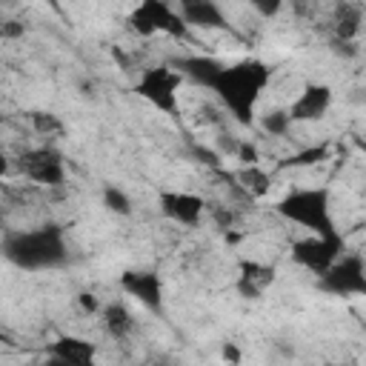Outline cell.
<instances>
[{
    "mask_svg": "<svg viewBox=\"0 0 366 366\" xmlns=\"http://www.w3.org/2000/svg\"><path fill=\"white\" fill-rule=\"evenodd\" d=\"M269 83H272V66L260 57H243L234 63H223L209 92L240 126H252L257 103Z\"/></svg>",
    "mask_w": 366,
    "mask_h": 366,
    "instance_id": "obj_1",
    "label": "cell"
},
{
    "mask_svg": "<svg viewBox=\"0 0 366 366\" xmlns=\"http://www.w3.org/2000/svg\"><path fill=\"white\" fill-rule=\"evenodd\" d=\"M0 252L11 266L26 269V272L57 269L69 260L66 234L57 223H43L26 232H9L0 243Z\"/></svg>",
    "mask_w": 366,
    "mask_h": 366,
    "instance_id": "obj_2",
    "label": "cell"
},
{
    "mask_svg": "<svg viewBox=\"0 0 366 366\" xmlns=\"http://www.w3.org/2000/svg\"><path fill=\"white\" fill-rule=\"evenodd\" d=\"M274 212L306 229L309 234H332L337 232L335 217H332V192L326 186H300V189H289L277 203Z\"/></svg>",
    "mask_w": 366,
    "mask_h": 366,
    "instance_id": "obj_3",
    "label": "cell"
},
{
    "mask_svg": "<svg viewBox=\"0 0 366 366\" xmlns=\"http://www.w3.org/2000/svg\"><path fill=\"white\" fill-rule=\"evenodd\" d=\"M180 86H183V77L174 66H149L137 74L134 80V92L137 97H143L146 103H152L157 112L163 114H177V106H180Z\"/></svg>",
    "mask_w": 366,
    "mask_h": 366,
    "instance_id": "obj_4",
    "label": "cell"
},
{
    "mask_svg": "<svg viewBox=\"0 0 366 366\" xmlns=\"http://www.w3.org/2000/svg\"><path fill=\"white\" fill-rule=\"evenodd\" d=\"M346 252V240L340 232H332V234H306V237H297L292 246H289V257L312 272V274H323L340 254Z\"/></svg>",
    "mask_w": 366,
    "mask_h": 366,
    "instance_id": "obj_5",
    "label": "cell"
},
{
    "mask_svg": "<svg viewBox=\"0 0 366 366\" xmlns=\"http://www.w3.org/2000/svg\"><path fill=\"white\" fill-rule=\"evenodd\" d=\"M320 292L335 295V297H349V295H366V263L357 252H343L320 277H317Z\"/></svg>",
    "mask_w": 366,
    "mask_h": 366,
    "instance_id": "obj_6",
    "label": "cell"
},
{
    "mask_svg": "<svg viewBox=\"0 0 366 366\" xmlns=\"http://www.w3.org/2000/svg\"><path fill=\"white\" fill-rule=\"evenodd\" d=\"M129 26L140 34V37H154V34H169V37H186V26L180 20V14L163 3V0H143L132 9L129 14Z\"/></svg>",
    "mask_w": 366,
    "mask_h": 366,
    "instance_id": "obj_7",
    "label": "cell"
},
{
    "mask_svg": "<svg viewBox=\"0 0 366 366\" xmlns=\"http://www.w3.org/2000/svg\"><path fill=\"white\" fill-rule=\"evenodd\" d=\"M157 206L163 217H169L177 226H197L206 214V200L194 192H180V189H163L157 194Z\"/></svg>",
    "mask_w": 366,
    "mask_h": 366,
    "instance_id": "obj_8",
    "label": "cell"
},
{
    "mask_svg": "<svg viewBox=\"0 0 366 366\" xmlns=\"http://www.w3.org/2000/svg\"><path fill=\"white\" fill-rule=\"evenodd\" d=\"M20 169L31 183H40V186H63L66 183V166H63L60 152L46 149V146L26 152L20 157Z\"/></svg>",
    "mask_w": 366,
    "mask_h": 366,
    "instance_id": "obj_9",
    "label": "cell"
},
{
    "mask_svg": "<svg viewBox=\"0 0 366 366\" xmlns=\"http://www.w3.org/2000/svg\"><path fill=\"white\" fill-rule=\"evenodd\" d=\"M120 289L149 312L163 309V277L154 269H126L120 274Z\"/></svg>",
    "mask_w": 366,
    "mask_h": 366,
    "instance_id": "obj_10",
    "label": "cell"
},
{
    "mask_svg": "<svg viewBox=\"0 0 366 366\" xmlns=\"http://www.w3.org/2000/svg\"><path fill=\"white\" fill-rule=\"evenodd\" d=\"M332 86L326 83H306L303 92L295 97V103L286 109L289 120L292 123H312V120H320L329 109H332Z\"/></svg>",
    "mask_w": 366,
    "mask_h": 366,
    "instance_id": "obj_11",
    "label": "cell"
},
{
    "mask_svg": "<svg viewBox=\"0 0 366 366\" xmlns=\"http://www.w3.org/2000/svg\"><path fill=\"white\" fill-rule=\"evenodd\" d=\"M272 280H274V269H272L269 263L249 260V257L237 263V280H234V286H237L240 297L257 300V297L272 286Z\"/></svg>",
    "mask_w": 366,
    "mask_h": 366,
    "instance_id": "obj_12",
    "label": "cell"
},
{
    "mask_svg": "<svg viewBox=\"0 0 366 366\" xmlns=\"http://www.w3.org/2000/svg\"><path fill=\"white\" fill-rule=\"evenodd\" d=\"M49 355L60 357L63 363L69 366H94V357H97V346L89 340V337H80V335H60Z\"/></svg>",
    "mask_w": 366,
    "mask_h": 366,
    "instance_id": "obj_13",
    "label": "cell"
},
{
    "mask_svg": "<svg viewBox=\"0 0 366 366\" xmlns=\"http://www.w3.org/2000/svg\"><path fill=\"white\" fill-rule=\"evenodd\" d=\"M177 14H180L186 29L189 26L192 29H223L226 26L223 9L217 3H212V0H183Z\"/></svg>",
    "mask_w": 366,
    "mask_h": 366,
    "instance_id": "obj_14",
    "label": "cell"
},
{
    "mask_svg": "<svg viewBox=\"0 0 366 366\" xmlns=\"http://www.w3.org/2000/svg\"><path fill=\"white\" fill-rule=\"evenodd\" d=\"M220 66H223V60H217V57L192 54V57H183L174 69L180 71V77H183V80H192V83H197V86L209 89V86H212V80H214V74L220 71Z\"/></svg>",
    "mask_w": 366,
    "mask_h": 366,
    "instance_id": "obj_15",
    "label": "cell"
},
{
    "mask_svg": "<svg viewBox=\"0 0 366 366\" xmlns=\"http://www.w3.org/2000/svg\"><path fill=\"white\" fill-rule=\"evenodd\" d=\"M100 326H103V332L109 335V337H114V340H123L132 329H134V320H132V312L123 306V303H106L103 309H100Z\"/></svg>",
    "mask_w": 366,
    "mask_h": 366,
    "instance_id": "obj_16",
    "label": "cell"
},
{
    "mask_svg": "<svg viewBox=\"0 0 366 366\" xmlns=\"http://www.w3.org/2000/svg\"><path fill=\"white\" fill-rule=\"evenodd\" d=\"M329 143H312V146H303V149H297L295 154H289L286 160H280V166L277 169H309V166H315V163H323V160H329Z\"/></svg>",
    "mask_w": 366,
    "mask_h": 366,
    "instance_id": "obj_17",
    "label": "cell"
},
{
    "mask_svg": "<svg viewBox=\"0 0 366 366\" xmlns=\"http://www.w3.org/2000/svg\"><path fill=\"white\" fill-rule=\"evenodd\" d=\"M234 180L252 194V197H263L269 189H272V174L263 172L260 166H240L234 172Z\"/></svg>",
    "mask_w": 366,
    "mask_h": 366,
    "instance_id": "obj_18",
    "label": "cell"
},
{
    "mask_svg": "<svg viewBox=\"0 0 366 366\" xmlns=\"http://www.w3.org/2000/svg\"><path fill=\"white\" fill-rule=\"evenodd\" d=\"M100 200H103V206L112 212V214H120V217H129L132 214V197L120 189V186H103V192H100Z\"/></svg>",
    "mask_w": 366,
    "mask_h": 366,
    "instance_id": "obj_19",
    "label": "cell"
},
{
    "mask_svg": "<svg viewBox=\"0 0 366 366\" xmlns=\"http://www.w3.org/2000/svg\"><path fill=\"white\" fill-rule=\"evenodd\" d=\"M31 117V129L37 132V134H43V137H57V134H63V120L54 114V112H31L29 114Z\"/></svg>",
    "mask_w": 366,
    "mask_h": 366,
    "instance_id": "obj_20",
    "label": "cell"
},
{
    "mask_svg": "<svg viewBox=\"0 0 366 366\" xmlns=\"http://www.w3.org/2000/svg\"><path fill=\"white\" fill-rule=\"evenodd\" d=\"M260 129H263L266 134H272V137H283V134H289L292 120H289L286 109H272V112H266V114L260 117Z\"/></svg>",
    "mask_w": 366,
    "mask_h": 366,
    "instance_id": "obj_21",
    "label": "cell"
},
{
    "mask_svg": "<svg viewBox=\"0 0 366 366\" xmlns=\"http://www.w3.org/2000/svg\"><path fill=\"white\" fill-rule=\"evenodd\" d=\"M232 154L240 160V166H260V152L252 140H237Z\"/></svg>",
    "mask_w": 366,
    "mask_h": 366,
    "instance_id": "obj_22",
    "label": "cell"
},
{
    "mask_svg": "<svg viewBox=\"0 0 366 366\" xmlns=\"http://www.w3.org/2000/svg\"><path fill=\"white\" fill-rule=\"evenodd\" d=\"M77 306H80L86 315H100V309H103V303H100L97 295H92V292H80V295H77Z\"/></svg>",
    "mask_w": 366,
    "mask_h": 366,
    "instance_id": "obj_23",
    "label": "cell"
},
{
    "mask_svg": "<svg viewBox=\"0 0 366 366\" xmlns=\"http://www.w3.org/2000/svg\"><path fill=\"white\" fill-rule=\"evenodd\" d=\"M220 357H223L229 366H240L243 352H240V346H237V343H223V346H220Z\"/></svg>",
    "mask_w": 366,
    "mask_h": 366,
    "instance_id": "obj_24",
    "label": "cell"
},
{
    "mask_svg": "<svg viewBox=\"0 0 366 366\" xmlns=\"http://www.w3.org/2000/svg\"><path fill=\"white\" fill-rule=\"evenodd\" d=\"M23 31H26L23 23H17V20H0V37H6V40L23 37Z\"/></svg>",
    "mask_w": 366,
    "mask_h": 366,
    "instance_id": "obj_25",
    "label": "cell"
},
{
    "mask_svg": "<svg viewBox=\"0 0 366 366\" xmlns=\"http://www.w3.org/2000/svg\"><path fill=\"white\" fill-rule=\"evenodd\" d=\"M254 11H260L263 17H274L277 11H280V3L274 0V3H254Z\"/></svg>",
    "mask_w": 366,
    "mask_h": 366,
    "instance_id": "obj_26",
    "label": "cell"
},
{
    "mask_svg": "<svg viewBox=\"0 0 366 366\" xmlns=\"http://www.w3.org/2000/svg\"><path fill=\"white\" fill-rule=\"evenodd\" d=\"M31 366H69V363H63L60 357H54V355H49L46 360H37V363H31Z\"/></svg>",
    "mask_w": 366,
    "mask_h": 366,
    "instance_id": "obj_27",
    "label": "cell"
},
{
    "mask_svg": "<svg viewBox=\"0 0 366 366\" xmlns=\"http://www.w3.org/2000/svg\"><path fill=\"white\" fill-rule=\"evenodd\" d=\"M6 172H9V157H6L3 152H0V177H3Z\"/></svg>",
    "mask_w": 366,
    "mask_h": 366,
    "instance_id": "obj_28",
    "label": "cell"
},
{
    "mask_svg": "<svg viewBox=\"0 0 366 366\" xmlns=\"http://www.w3.org/2000/svg\"><path fill=\"white\" fill-rule=\"evenodd\" d=\"M326 366H346V363H326Z\"/></svg>",
    "mask_w": 366,
    "mask_h": 366,
    "instance_id": "obj_29",
    "label": "cell"
},
{
    "mask_svg": "<svg viewBox=\"0 0 366 366\" xmlns=\"http://www.w3.org/2000/svg\"><path fill=\"white\" fill-rule=\"evenodd\" d=\"M160 366H172V363H160Z\"/></svg>",
    "mask_w": 366,
    "mask_h": 366,
    "instance_id": "obj_30",
    "label": "cell"
}]
</instances>
